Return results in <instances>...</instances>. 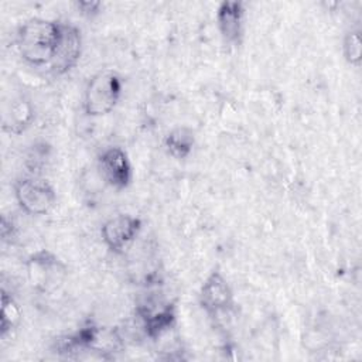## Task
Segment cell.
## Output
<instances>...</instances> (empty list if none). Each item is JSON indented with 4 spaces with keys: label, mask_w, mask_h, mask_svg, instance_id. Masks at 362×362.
Returning <instances> with one entry per match:
<instances>
[{
    "label": "cell",
    "mask_w": 362,
    "mask_h": 362,
    "mask_svg": "<svg viewBox=\"0 0 362 362\" xmlns=\"http://www.w3.org/2000/svg\"><path fill=\"white\" fill-rule=\"evenodd\" d=\"M61 33V21L31 17L17 30V48L21 58L33 66L49 65Z\"/></svg>",
    "instance_id": "cell-1"
},
{
    "label": "cell",
    "mask_w": 362,
    "mask_h": 362,
    "mask_svg": "<svg viewBox=\"0 0 362 362\" xmlns=\"http://www.w3.org/2000/svg\"><path fill=\"white\" fill-rule=\"evenodd\" d=\"M123 95V78L110 68L95 72L86 82L83 92V112L90 117L110 113Z\"/></svg>",
    "instance_id": "cell-2"
},
{
    "label": "cell",
    "mask_w": 362,
    "mask_h": 362,
    "mask_svg": "<svg viewBox=\"0 0 362 362\" xmlns=\"http://www.w3.org/2000/svg\"><path fill=\"white\" fill-rule=\"evenodd\" d=\"M13 192L18 206L28 215H45L57 204L52 184L42 175H21L13 182Z\"/></svg>",
    "instance_id": "cell-3"
},
{
    "label": "cell",
    "mask_w": 362,
    "mask_h": 362,
    "mask_svg": "<svg viewBox=\"0 0 362 362\" xmlns=\"http://www.w3.org/2000/svg\"><path fill=\"white\" fill-rule=\"evenodd\" d=\"M25 272L30 286L38 293L57 290L68 274L66 264L48 249L31 253L25 260Z\"/></svg>",
    "instance_id": "cell-4"
},
{
    "label": "cell",
    "mask_w": 362,
    "mask_h": 362,
    "mask_svg": "<svg viewBox=\"0 0 362 362\" xmlns=\"http://www.w3.org/2000/svg\"><path fill=\"white\" fill-rule=\"evenodd\" d=\"M100 180L116 191L126 189L133 181V168L127 153L119 146L103 148L96 158Z\"/></svg>",
    "instance_id": "cell-5"
},
{
    "label": "cell",
    "mask_w": 362,
    "mask_h": 362,
    "mask_svg": "<svg viewBox=\"0 0 362 362\" xmlns=\"http://www.w3.org/2000/svg\"><path fill=\"white\" fill-rule=\"evenodd\" d=\"M143 221L132 214H117L106 219L100 228L105 246L115 255H123L137 239Z\"/></svg>",
    "instance_id": "cell-6"
},
{
    "label": "cell",
    "mask_w": 362,
    "mask_h": 362,
    "mask_svg": "<svg viewBox=\"0 0 362 362\" xmlns=\"http://www.w3.org/2000/svg\"><path fill=\"white\" fill-rule=\"evenodd\" d=\"M198 303L199 307L211 317H218L232 310L235 304L233 290L218 267L214 269L201 284Z\"/></svg>",
    "instance_id": "cell-7"
},
{
    "label": "cell",
    "mask_w": 362,
    "mask_h": 362,
    "mask_svg": "<svg viewBox=\"0 0 362 362\" xmlns=\"http://www.w3.org/2000/svg\"><path fill=\"white\" fill-rule=\"evenodd\" d=\"M143 334L151 341L160 339L177 324V308L170 301H147L136 307Z\"/></svg>",
    "instance_id": "cell-8"
},
{
    "label": "cell",
    "mask_w": 362,
    "mask_h": 362,
    "mask_svg": "<svg viewBox=\"0 0 362 362\" xmlns=\"http://www.w3.org/2000/svg\"><path fill=\"white\" fill-rule=\"evenodd\" d=\"M83 48L82 33L78 25L66 21H61L59 40L54 52V57L48 65L49 71L55 76L68 74L81 59Z\"/></svg>",
    "instance_id": "cell-9"
},
{
    "label": "cell",
    "mask_w": 362,
    "mask_h": 362,
    "mask_svg": "<svg viewBox=\"0 0 362 362\" xmlns=\"http://www.w3.org/2000/svg\"><path fill=\"white\" fill-rule=\"evenodd\" d=\"M218 31L228 45H239L245 31V4L238 0L219 3L215 14Z\"/></svg>",
    "instance_id": "cell-10"
},
{
    "label": "cell",
    "mask_w": 362,
    "mask_h": 362,
    "mask_svg": "<svg viewBox=\"0 0 362 362\" xmlns=\"http://www.w3.org/2000/svg\"><path fill=\"white\" fill-rule=\"evenodd\" d=\"M35 119V109L33 102L25 95H18L13 98L3 110L1 129L10 134L24 133Z\"/></svg>",
    "instance_id": "cell-11"
},
{
    "label": "cell",
    "mask_w": 362,
    "mask_h": 362,
    "mask_svg": "<svg viewBox=\"0 0 362 362\" xmlns=\"http://www.w3.org/2000/svg\"><path fill=\"white\" fill-rule=\"evenodd\" d=\"M195 146V133L187 126H178L171 129L163 139L164 151L175 158L185 160L189 157Z\"/></svg>",
    "instance_id": "cell-12"
},
{
    "label": "cell",
    "mask_w": 362,
    "mask_h": 362,
    "mask_svg": "<svg viewBox=\"0 0 362 362\" xmlns=\"http://www.w3.org/2000/svg\"><path fill=\"white\" fill-rule=\"evenodd\" d=\"M21 308L11 294L1 290V307H0V337L6 338L14 331L21 321Z\"/></svg>",
    "instance_id": "cell-13"
},
{
    "label": "cell",
    "mask_w": 362,
    "mask_h": 362,
    "mask_svg": "<svg viewBox=\"0 0 362 362\" xmlns=\"http://www.w3.org/2000/svg\"><path fill=\"white\" fill-rule=\"evenodd\" d=\"M342 55L345 61L352 66H359L362 59V38L361 31L351 30L342 40Z\"/></svg>",
    "instance_id": "cell-14"
},
{
    "label": "cell",
    "mask_w": 362,
    "mask_h": 362,
    "mask_svg": "<svg viewBox=\"0 0 362 362\" xmlns=\"http://www.w3.org/2000/svg\"><path fill=\"white\" fill-rule=\"evenodd\" d=\"M48 158L49 146L45 143H34L25 156V167L28 168V174L41 175Z\"/></svg>",
    "instance_id": "cell-15"
},
{
    "label": "cell",
    "mask_w": 362,
    "mask_h": 362,
    "mask_svg": "<svg viewBox=\"0 0 362 362\" xmlns=\"http://www.w3.org/2000/svg\"><path fill=\"white\" fill-rule=\"evenodd\" d=\"M75 7L78 10L79 14H82L86 18H93L95 16H98L102 8L103 4L102 1H96V0H81L75 3Z\"/></svg>",
    "instance_id": "cell-16"
},
{
    "label": "cell",
    "mask_w": 362,
    "mask_h": 362,
    "mask_svg": "<svg viewBox=\"0 0 362 362\" xmlns=\"http://www.w3.org/2000/svg\"><path fill=\"white\" fill-rule=\"evenodd\" d=\"M0 229H1V238H3L4 242H10L11 243L14 240V238L17 236V226H16V223L13 222V219H7L6 215H3V218H1Z\"/></svg>",
    "instance_id": "cell-17"
}]
</instances>
